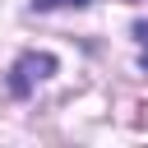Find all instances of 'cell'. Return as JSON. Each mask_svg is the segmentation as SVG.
I'll return each instance as SVG.
<instances>
[{"label": "cell", "instance_id": "cell-1", "mask_svg": "<svg viewBox=\"0 0 148 148\" xmlns=\"http://www.w3.org/2000/svg\"><path fill=\"white\" fill-rule=\"evenodd\" d=\"M56 74V56L51 51H23L18 60H14V69H9V92L14 97H28L42 79H51Z\"/></svg>", "mask_w": 148, "mask_h": 148}, {"label": "cell", "instance_id": "cell-2", "mask_svg": "<svg viewBox=\"0 0 148 148\" xmlns=\"http://www.w3.org/2000/svg\"><path fill=\"white\" fill-rule=\"evenodd\" d=\"M88 0H32V9H83Z\"/></svg>", "mask_w": 148, "mask_h": 148}, {"label": "cell", "instance_id": "cell-3", "mask_svg": "<svg viewBox=\"0 0 148 148\" xmlns=\"http://www.w3.org/2000/svg\"><path fill=\"white\" fill-rule=\"evenodd\" d=\"M134 37H139V42H143V56H139V65H143V69H148V23H134Z\"/></svg>", "mask_w": 148, "mask_h": 148}]
</instances>
